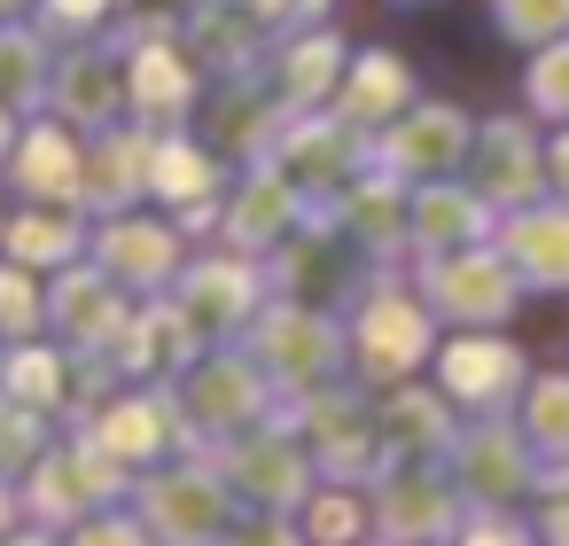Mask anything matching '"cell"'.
<instances>
[{
	"instance_id": "obj_1",
	"label": "cell",
	"mask_w": 569,
	"mask_h": 546,
	"mask_svg": "<svg viewBox=\"0 0 569 546\" xmlns=\"http://www.w3.org/2000/svg\"><path fill=\"white\" fill-rule=\"evenodd\" d=\"M126 492H133V468L110 460L94 437H79V445H48V453L24 468V515L48 523V530H71V523L118 507Z\"/></svg>"
},
{
	"instance_id": "obj_2",
	"label": "cell",
	"mask_w": 569,
	"mask_h": 546,
	"mask_svg": "<svg viewBox=\"0 0 569 546\" xmlns=\"http://www.w3.org/2000/svg\"><path fill=\"white\" fill-rule=\"evenodd\" d=\"M133 515L149 523L157 546H227V530L242 523V499L227 492L219 468H149L133 484Z\"/></svg>"
},
{
	"instance_id": "obj_3",
	"label": "cell",
	"mask_w": 569,
	"mask_h": 546,
	"mask_svg": "<svg viewBox=\"0 0 569 546\" xmlns=\"http://www.w3.org/2000/svg\"><path fill=\"white\" fill-rule=\"evenodd\" d=\"M211 468L227 476V492H234L250 515H297V507H305V492L320 484V468H312L305 437L266 429V421H258V429H242V437H227Z\"/></svg>"
},
{
	"instance_id": "obj_4",
	"label": "cell",
	"mask_w": 569,
	"mask_h": 546,
	"mask_svg": "<svg viewBox=\"0 0 569 546\" xmlns=\"http://www.w3.org/2000/svg\"><path fill=\"white\" fill-rule=\"evenodd\" d=\"M367 499H375V546H452V530L468 523V499L445 468H382Z\"/></svg>"
},
{
	"instance_id": "obj_5",
	"label": "cell",
	"mask_w": 569,
	"mask_h": 546,
	"mask_svg": "<svg viewBox=\"0 0 569 546\" xmlns=\"http://www.w3.org/2000/svg\"><path fill=\"white\" fill-rule=\"evenodd\" d=\"M530 476H538V453H530L522 421L507 429L499 414H476L452 437V484H460L468 507H515L530 492Z\"/></svg>"
},
{
	"instance_id": "obj_6",
	"label": "cell",
	"mask_w": 569,
	"mask_h": 546,
	"mask_svg": "<svg viewBox=\"0 0 569 546\" xmlns=\"http://www.w3.org/2000/svg\"><path fill=\"white\" fill-rule=\"evenodd\" d=\"M297 437H305V453H312L320 476L375 484V406H359L351 390H305Z\"/></svg>"
},
{
	"instance_id": "obj_7",
	"label": "cell",
	"mask_w": 569,
	"mask_h": 546,
	"mask_svg": "<svg viewBox=\"0 0 569 546\" xmlns=\"http://www.w3.org/2000/svg\"><path fill=\"white\" fill-rule=\"evenodd\" d=\"M266 421V367L258 359H211L188 375V414H180V437H242Z\"/></svg>"
},
{
	"instance_id": "obj_8",
	"label": "cell",
	"mask_w": 569,
	"mask_h": 546,
	"mask_svg": "<svg viewBox=\"0 0 569 546\" xmlns=\"http://www.w3.org/2000/svg\"><path fill=\"white\" fill-rule=\"evenodd\" d=\"M452 406L445 390H390L375 406V476L382 468H437L452 453Z\"/></svg>"
},
{
	"instance_id": "obj_9",
	"label": "cell",
	"mask_w": 569,
	"mask_h": 546,
	"mask_svg": "<svg viewBox=\"0 0 569 546\" xmlns=\"http://www.w3.org/2000/svg\"><path fill=\"white\" fill-rule=\"evenodd\" d=\"M351 344H359L351 359H359V375H367V383H406V375L429 359V312H421L413 297L382 289V297H367V312H359Z\"/></svg>"
},
{
	"instance_id": "obj_10",
	"label": "cell",
	"mask_w": 569,
	"mask_h": 546,
	"mask_svg": "<svg viewBox=\"0 0 569 546\" xmlns=\"http://www.w3.org/2000/svg\"><path fill=\"white\" fill-rule=\"evenodd\" d=\"M515 383H522V359L499 336H460V344L437 351V390L468 414H499L515 398Z\"/></svg>"
},
{
	"instance_id": "obj_11",
	"label": "cell",
	"mask_w": 569,
	"mask_h": 546,
	"mask_svg": "<svg viewBox=\"0 0 569 546\" xmlns=\"http://www.w3.org/2000/svg\"><path fill=\"white\" fill-rule=\"evenodd\" d=\"M266 383H289V390H320V375L336 367V328L312 320V312H266L258 320V351Z\"/></svg>"
},
{
	"instance_id": "obj_12",
	"label": "cell",
	"mask_w": 569,
	"mask_h": 546,
	"mask_svg": "<svg viewBox=\"0 0 569 546\" xmlns=\"http://www.w3.org/2000/svg\"><path fill=\"white\" fill-rule=\"evenodd\" d=\"M110 460H126L133 476L141 468H157L164 460V445L180 437V414H172V398H118V406H102L94 414V429H87Z\"/></svg>"
},
{
	"instance_id": "obj_13",
	"label": "cell",
	"mask_w": 569,
	"mask_h": 546,
	"mask_svg": "<svg viewBox=\"0 0 569 546\" xmlns=\"http://www.w3.org/2000/svg\"><path fill=\"white\" fill-rule=\"evenodd\" d=\"M297 530H305L312 546H367V538H375V499H367V484L320 476V484L305 492V507H297Z\"/></svg>"
},
{
	"instance_id": "obj_14",
	"label": "cell",
	"mask_w": 569,
	"mask_h": 546,
	"mask_svg": "<svg viewBox=\"0 0 569 546\" xmlns=\"http://www.w3.org/2000/svg\"><path fill=\"white\" fill-rule=\"evenodd\" d=\"M437 305L452 320H499L515 305V281H507V258H445L437 266Z\"/></svg>"
},
{
	"instance_id": "obj_15",
	"label": "cell",
	"mask_w": 569,
	"mask_h": 546,
	"mask_svg": "<svg viewBox=\"0 0 569 546\" xmlns=\"http://www.w3.org/2000/svg\"><path fill=\"white\" fill-rule=\"evenodd\" d=\"M507 258H515L530 281L561 289V281H569V211H538V219H522V227L507 235Z\"/></svg>"
},
{
	"instance_id": "obj_16",
	"label": "cell",
	"mask_w": 569,
	"mask_h": 546,
	"mask_svg": "<svg viewBox=\"0 0 569 546\" xmlns=\"http://www.w3.org/2000/svg\"><path fill=\"white\" fill-rule=\"evenodd\" d=\"M522 437L538 460H569V375H538L522 398Z\"/></svg>"
},
{
	"instance_id": "obj_17",
	"label": "cell",
	"mask_w": 569,
	"mask_h": 546,
	"mask_svg": "<svg viewBox=\"0 0 569 546\" xmlns=\"http://www.w3.org/2000/svg\"><path fill=\"white\" fill-rule=\"evenodd\" d=\"M242 305H250V274H234V266H203L196 274V289H188V328H234L242 320Z\"/></svg>"
},
{
	"instance_id": "obj_18",
	"label": "cell",
	"mask_w": 569,
	"mask_h": 546,
	"mask_svg": "<svg viewBox=\"0 0 569 546\" xmlns=\"http://www.w3.org/2000/svg\"><path fill=\"white\" fill-rule=\"evenodd\" d=\"M17 188H32V196H71V188H79V149H71L63 133H32L24 157H17Z\"/></svg>"
},
{
	"instance_id": "obj_19",
	"label": "cell",
	"mask_w": 569,
	"mask_h": 546,
	"mask_svg": "<svg viewBox=\"0 0 569 546\" xmlns=\"http://www.w3.org/2000/svg\"><path fill=\"white\" fill-rule=\"evenodd\" d=\"M102 258H110V274H133L149 289V281L172 274V235H157V227H110L102 235Z\"/></svg>"
},
{
	"instance_id": "obj_20",
	"label": "cell",
	"mask_w": 569,
	"mask_h": 546,
	"mask_svg": "<svg viewBox=\"0 0 569 546\" xmlns=\"http://www.w3.org/2000/svg\"><path fill=\"white\" fill-rule=\"evenodd\" d=\"M0 390H9L17 406L56 414V406H63V390H71V375H63V359H56V351H17L9 367H0Z\"/></svg>"
},
{
	"instance_id": "obj_21",
	"label": "cell",
	"mask_w": 569,
	"mask_h": 546,
	"mask_svg": "<svg viewBox=\"0 0 569 546\" xmlns=\"http://www.w3.org/2000/svg\"><path fill=\"white\" fill-rule=\"evenodd\" d=\"M40 453H48V414L17 406L9 390H0V476H24Z\"/></svg>"
},
{
	"instance_id": "obj_22",
	"label": "cell",
	"mask_w": 569,
	"mask_h": 546,
	"mask_svg": "<svg viewBox=\"0 0 569 546\" xmlns=\"http://www.w3.org/2000/svg\"><path fill=\"white\" fill-rule=\"evenodd\" d=\"M390 110H406V63L367 56L351 79V118H390Z\"/></svg>"
},
{
	"instance_id": "obj_23",
	"label": "cell",
	"mask_w": 569,
	"mask_h": 546,
	"mask_svg": "<svg viewBox=\"0 0 569 546\" xmlns=\"http://www.w3.org/2000/svg\"><path fill=\"white\" fill-rule=\"evenodd\" d=\"M79 250V227H63V219H9V258H24V266H48V258H71Z\"/></svg>"
},
{
	"instance_id": "obj_24",
	"label": "cell",
	"mask_w": 569,
	"mask_h": 546,
	"mask_svg": "<svg viewBox=\"0 0 569 546\" xmlns=\"http://www.w3.org/2000/svg\"><path fill=\"white\" fill-rule=\"evenodd\" d=\"M63 546H157V538H149V523H141L133 507H102V515L71 523V530H63Z\"/></svg>"
},
{
	"instance_id": "obj_25",
	"label": "cell",
	"mask_w": 569,
	"mask_h": 546,
	"mask_svg": "<svg viewBox=\"0 0 569 546\" xmlns=\"http://www.w3.org/2000/svg\"><path fill=\"white\" fill-rule=\"evenodd\" d=\"M133 95H141L149 110H180V102H188V71H180L164 48H149V56L133 63Z\"/></svg>"
},
{
	"instance_id": "obj_26",
	"label": "cell",
	"mask_w": 569,
	"mask_h": 546,
	"mask_svg": "<svg viewBox=\"0 0 569 546\" xmlns=\"http://www.w3.org/2000/svg\"><path fill=\"white\" fill-rule=\"evenodd\" d=\"M437 149H445V157L460 149V118H452V110H429V118H413V126L398 133V157H406V165H437Z\"/></svg>"
},
{
	"instance_id": "obj_27",
	"label": "cell",
	"mask_w": 569,
	"mask_h": 546,
	"mask_svg": "<svg viewBox=\"0 0 569 546\" xmlns=\"http://www.w3.org/2000/svg\"><path fill=\"white\" fill-rule=\"evenodd\" d=\"M452 546H538L530 523H515L507 507H468V523L452 530Z\"/></svg>"
},
{
	"instance_id": "obj_28",
	"label": "cell",
	"mask_w": 569,
	"mask_h": 546,
	"mask_svg": "<svg viewBox=\"0 0 569 546\" xmlns=\"http://www.w3.org/2000/svg\"><path fill=\"white\" fill-rule=\"evenodd\" d=\"M0 328H9V336H32L40 328V297H32V274L24 266H0Z\"/></svg>"
},
{
	"instance_id": "obj_29",
	"label": "cell",
	"mask_w": 569,
	"mask_h": 546,
	"mask_svg": "<svg viewBox=\"0 0 569 546\" xmlns=\"http://www.w3.org/2000/svg\"><path fill=\"white\" fill-rule=\"evenodd\" d=\"M561 17H569V0H499V24L515 40H546V32H561Z\"/></svg>"
},
{
	"instance_id": "obj_30",
	"label": "cell",
	"mask_w": 569,
	"mask_h": 546,
	"mask_svg": "<svg viewBox=\"0 0 569 546\" xmlns=\"http://www.w3.org/2000/svg\"><path fill=\"white\" fill-rule=\"evenodd\" d=\"M227 546H312V538L297 530V515H242L227 530Z\"/></svg>"
},
{
	"instance_id": "obj_31",
	"label": "cell",
	"mask_w": 569,
	"mask_h": 546,
	"mask_svg": "<svg viewBox=\"0 0 569 546\" xmlns=\"http://www.w3.org/2000/svg\"><path fill=\"white\" fill-rule=\"evenodd\" d=\"M421 219H429V227H421L429 242H460V235H476V203H460V196H429Z\"/></svg>"
},
{
	"instance_id": "obj_32",
	"label": "cell",
	"mask_w": 569,
	"mask_h": 546,
	"mask_svg": "<svg viewBox=\"0 0 569 546\" xmlns=\"http://www.w3.org/2000/svg\"><path fill=\"white\" fill-rule=\"evenodd\" d=\"M157 180H164L172 196H188V188L203 196V188H211V157H203V149H164V165H157Z\"/></svg>"
},
{
	"instance_id": "obj_33",
	"label": "cell",
	"mask_w": 569,
	"mask_h": 546,
	"mask_svg": "<svg viewBox=\"0 0 569 546\" xmlns=\"http://www.w3.org/2000/svg\"><path fill=\"white\" fill-rule=\"evenodd\" d=\"M530 538H538V546H569V492H553V499L530 515Z\"/></svg>"
},
{
	"instance_id": "obj_34",
	"label": "cell",
	"mask_w": 569,
	"mask_h": 546,
	"mask_svg": "<svg viewBox=\"0 0 569 546\" xmlns=\"http://www.w3.org/2000/svg\"><path fill=\"white\" fill-rule=\"evenodd\" d=\"M530 87H538V102H546V110H569V56H546Z\"/></svg>"
},
{
	"instance_id": "obj_35",
	"label": "cell",
	"mask_w": 569,
	"mask_h": 546,
	"mask_svg": "<svg viewBox=\"0 0 569 546\" xmlns=\"http://www.w3.org/2000/svg\"><path fill=\"white\" fill-rule=\"evenodd\" d=\"M9 530H24V499L9 492V476H0V538H9Z\"/></svg>"
},
{
	"instance_id": "obj_36",
	"label": "cell",
	"mask_w": 569,
	"mask_h": 546,
	"mask_svg": "<svg viewBox=\"0 0 569 546\" xmlns=\"http://www.w3.org/2000/svg\"><path fill=\"white\" fill-rule=\"evenodd\" d=\"M0 546H56V538H48V530H9Z\"/></svg>"
},
{
	"instance_id": "obj_37",
	"label": "cell",
	"mask_w": 569,
	"mask_h": 546,
	"mask_svg": "<svg viewBox=\"0 0 569 546\" xmlns=\"http://www.w3.org/2000/svg\"><path fill=\"white\" fill-rule=\"evenodd\" d=\"M553 180H561V188H569V141H561V149H553Z\"/></svg>"
},
{
	"instance_id": "obj_38",
	"label": "cell",
	"mask_w": 569,
	"mask_h": 546,
	"mask_svg": "<svg viewBox=\"0 0 569 546\" xmlns=\"http://www.w3.org/2000/svg\"><path fill=\"white\" fill-rule=\"evenodd\" d=\"M0 9H9V0H0Z\"/></svg>"
},
{
	"instance_id": "obj_39",
	"label": "cell",
	"mask_w": 569,
	"mask_h": 546,
	"mask_svg": "<svg viewBox=\"0 0 569 546\" xmlns=\"http://www.w3.org/2000/svg\"><path fill=\"white\" fill-rule=\"evenodd\" d=\"M367 546H375V538H367Z\"/></svg>"
}]
</instances>
